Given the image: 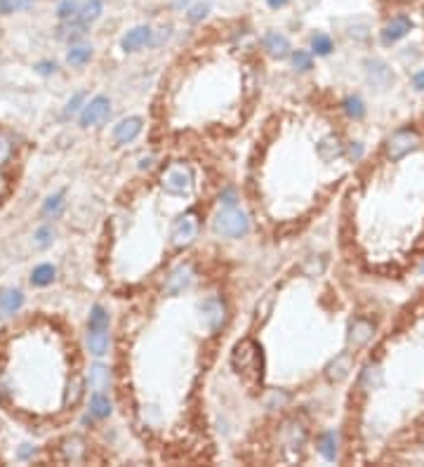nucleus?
I'll return each instance as SVG.
<instances>
[{
    "label": "nucleus",
    "instance_id": "obj_17",
    "mask_svg": "<svg viewBox=\"0 0 424 467\" xmlns=\"http://www.w3.org/2000/svg\"><path fill=\"white\" fill-rule=\"evenodd\" d=\"M384 385V371L377 364L365 366V371L360 373V387L363 389H379Z\"/></svg>",
    "mask_w": 424,
    "mask_h": 467
},
{
    "label": "nucleus",
    "instance_id": "obj_19",
    "mask_svg": "<svg viewBox=\"0 0 424 467\" xmlns=\"http://www.w3.org/2000/svg\"><path fill=\"white\" fill-rule=\"evenodd\" d=\"M88 350L95 354V357H104V354L109 352V333L106 330H90Z\"/></svg>",
    "mask_w": 424,
    "mask_h": 467
},
{
    "label": "nucleus",
    "instance_id": "obj_3",
    "mask_svg": "<svg viewBox=\"0 0 424 467\" xmlns=\"http://www.w3.org/2000/svg\"><path fill=\"white\" fill-rule=\"evenodd\" d=\"M417 146H420V137H417L413 130H399L387 142V156L391 161H401L403 156L415 151Z\"/></svg>",
    "mask_w": 424,
    "mask_h": 467
},
{
    "label": "nucleus",
    "instance_id": "obj_15",
    "mask_svg": "<svg viewBox=\"0 0 424 467\" xmlns=\"http://www.w3.org/2000/svg\"><path fill=\"white\" fill-rule=\"evenodd\" d=\"M21 304H24V295L19 293V290H0V314L3 316H12L17 314L21 309Z\"/></svg>",
    "mask_w": 424,
    "mask_h": 467
},
{
    "label": "nucleus",
    "instance_id": "obj_12",
    "mask_svg": "<svg viewBox=\"0 0 424 467\" xmlns=\"http://www.w3.org/2000/svg\"><path fill=\"white\" fill-rule=\"evenodd\" d=\"M141 132V120L139 118H125L113 127V139L118 144H130L132 139H137V134Z\"/></svg>",
    "mask_w": 424,
    "mask_h": 467
},
{
    "label": "nucleus",
    "instance_id": "obj_1",
    "mask_svg": "<svg viewBox=\"0 0 424 467\" xmlns=\"http://www.w3.org/2000/svg\"><path fill=\"white\" fill-rule=\"evenodd\" d=\"M160 184L167 194L184 196V194H189L191 187H194V173H191V168L187 166V163H172V166H167L165 170H163Z\"/></svg>",
    "mask_w": 424,
    "mask_h": 467
},
{
    "label": "nucleus",
    "instance_id": "obj_33",
    "mask_svg": "<svg viewBox=\"0 0 424 467\" xmlns=\"http://www.w3.org/2000/svg\"><path fill=\"white\" fill-rule=\"evenodd\" d=\"M208 12H210V3H196L194 7H189L187 19L191 21V24H198V21H203L205 17H208Z\"/></svg>",
    "mask_w": 424,
    "mask_h": 467
},
{
    "label": "nucleus",
    "instance_id": "obj_8",
    "mask_svg": "<svg viewBox=\"0 0 424 467\" xmlns=\"http://www.w3.org/2000/svg\"><path fill=\"white\" fill-rule=\"evenodd\" d=\"M191 283H194V269H191L189 265H179L165 279V293L167 295H179L191 286Z\"/></svg>",
    "mask_w": 424,
    "mask_h": 467
},
{
    "label": "nucleus",
    "instance_id": "obj_34",
    "mask_svg": "<svg viewBox=\"0 0 424 467\" xmlns=\"http://www.w3.org/2000/svg\"><path fill=\"white\" fill-rule=\"evenodd\" d=\"M293 67L300 71H309L311 69V54L307 50H295L293 52Z\"/></svg>",
    "mask_w": 424,
    "mask_h": 467
},
{
    "label": "nucleus",
    "instance_id": "obj_22",
    "mask_svg": "<svg viewBox=\"0 0 424 467\" xmlns=\"http://www.w3.org/2000/svg\"><path fill=\"white\" fill-rule=\"evenodd\" d=\"M109 368L104 366H92L90 368V387L97 389V392H104V389H109Z\"/></svg>",
    "mask_w": 424,
    "mask_h": 467
},
{
    "label": "nucleus",
    "instance_id": "obj_9",
    "mask_svg": "<svg viewBox=\"0 0 424 467\" xmlns=\"http://www.w3.org/2000/svg\"><path fill=\"white\" fill-rule=\"evenodd\" d=\"M151 42H153V31H151V28H148V26H134V28H130V31L123 35L120 45H123L125 52H137V50L151 45Z\"/></svg>",
    "mask_w": 424,
    "mask_h": 467
},
{
    "label": "nucleus",
    "instance_id": "obj_18",
    "mask_svg": "<svg viewBox=\"0 0 424 467\" xmlns=\"http://www.w3.org/2000/svg\"><path fill=\"white\" fill-rule=\"evenodd\" d=\"M349 371H351V357L349 354H339V357L328 366L325 375H328V380L337 382V380H344L346 375H349Z\"/></svg>",
    "mask_w": 424,
    "mask_h": 467
},
{
    "label": "nucleus",
    "instance_id": "obj_28",
    "mask_svg": "<svg viewBox=\"0 0 424 467\" xmlns=\"http://www.w3.org/2000/svg\"><path fill=\"white\" fill-rule=\"evenodd\" d=\"M31 5H35V0H0V14L21 12V10H28Z\"/></svg>",
    "mask_w": 424,
    "mask_h": 467
},
{
    "label": "nucleus",
    "instance_id": "obj_43",
    "mask_svg": "<svg viewBox=\"0 0 424 467\" xmlns=\"http://www.w3.org/2000/svg\"><path fill=\"white\" fill-rule=\"evenodd\" d=\"M269 7H273V10H281V7L288 5V0H266Z\"/></svg>",
    "mask_w": 424,
    "mask_h": 467
},
{
    "label": "nucleus",
    "instance_id": "obj_25",
    "mask_svg": "<svg viewBox=\"0 0 424 467\" xmlns=\"http://www.w3.org/2000/svg\"><path fill=\"white\" fill-rule=\"evenodd\" d=\"M318 451H321L328 460H335V456H337V434L335 432H325V434L318 439Z\"/></svg>",
    "mask_w": 424,
    "mask_h": 467
},
{
    "label": "nucleus",
    "instance_id": "obj_4",
    "mask_svg": "<svg viewBox=\"0 0 424 467\" xmlns=\"http://www.w3.org/2000/svg\"><path fill=\"white\" fill-rule=\"evenodd\" d=\"M198 229H201V224H198V217L194 212H187V215H182L177 222L172 224V231H170V238H172L175 246H189L194 243V238L198 236Z\"/></svg>",
    "mask_w": 424,
    "mask_h": 467
},
{
    "label": "nucleus",
    "instance_id": "obj_14",
    "mask_svg": "<svg viewBox=\"0 0 424 467\" xmlns=\"http://www.w3.org/2000/svg\"><path fill=\"white\" fill-rule=\"evenodd\" d=\"M261 45H264V50L271 57H288L290 54V40L278 31L266 33L264 40H261Z\"/></svg>",
    "mask_w": 424,
    "mask_h": 467
},
{
    "label": "nucleus",
    "instance_id": "obj_10",
    "mask_svg": "<svg viewBox=\"0 0 424 467\" xmlns=\"http://www.w3.org/2000/svg\"><path fill=\"white\" fill-rule=\"evenodd\" d=\"M410 28H413V21H410V17H406V14H399V17H394L384 28H382V42H384V45H391V42L406 38V35L410 33Z\"/></svg>",
    "mask_w": 424,
    "mask_h": 467
},
{
    "label": "nucleus",
    "instance_id": "obj_39",
    "mask_svg": "<svg viewBox=\"0 0 424 467\" xmlns=\"http://www.w3.org/2000/svg\"><path fill=\"white\" fill-rule=\"evenodd\" d=\"M73 446H78V453L83 456V451H85V446H83V442L81 439H73ZM76 449H71V442H69V449H66V458H71V460H78V456L73 453Z\"/></svg>",
    "mask_w": 424,
    "mask_h": 467
},
{
    "label": "nucleus",
    "instance_id": "obj_35",
    "mask_svg": "<svg viewBox=\"0 0 424 467\" xmlns=\"http://www.w3.org/2000/svg\"><path fill=\"white\" fill-rule=\"evenodd\" d=\"M52 236H54L52 226H40V229L35 231V243H38L40 248H45L52 243Z\"/></svg>",
    "mask_w": 424,
    "mask_h": 467
},
{
    "label": "nucleus",
    "instance_id": "obj_32",
    "mask_svg": "<svg viewBox=\"0 0 424 467\" xmlns=\"http://www.w3.org/2000/svg\"><path fill=\"white\" fill-rule=\"evenodd\" d=\"M344 111H346V116H351V118H363V113H365V106H363V102H360L358 97H349L344 102Z\"/></svg>",
    "mask_w": 424,
    "mask_h": 467
},
{
    "label": "nucleus",
    "instance_id": "obj_13",
    "mask_svg": "<svg viewBox=\"0 0 424 467\" xmlns=\"http://www.w3.org/2000/svg\"><path fill=\"white\" fill-rule=\"evenodd\" d=\"M372 333H375V325L370 321L356 318V321L351 323V330H349V345L353 347V350H360V347L372 338Z\"/></svg>",
    "mask_w": 424,
    "mask_h": 467
},
{
    "label": "nucleus",
    "instance_id": "obj_21",
    "mask_svg": "<svg viewBox=\"0 0 424 467\" xmlns=\"http://www.w3.org/2000/svg\"><path fill=\"white\" fill-rule=\"evenodd\" d=\"M90 413L95 415V417H109L111 415V401H109V396H106L104 392H95L92 394V399H90Z\"/></svg>",
    "mask_w": 424,
    "mask_h": 467
},
{
    "label": "nucleus",
    "instance_id": "obj_41",
    "mask_svg": "<svg viewBox=\"0 0 424 467\" xmlns=\"http://www.w3.org/2000/svg\"><path fill=\"white\" fill-rule=\"evenodd\" d=\"M413 85H415V90H424V71L413 74Z\"/></svg>",
    "mask_w": 424,
    "mask_h": 467
},
{
    "label": "nucleus",
    "instance_id": "obj_36",
    "mask_svg": "<svg viewBox=\"0 0 424 467\" xmlns=\"http://www.w3.org/2000/svg\"><path fill=\"white\" fill-rule=\"evenodd\" d=\"M81 396H83V382H81V380H76L73 385L69 387L66 403H69V406H76V403L81 401Z\"/></svg>",
    "mask_w": 424,
    "mask_h": 467
},
{
    "label": "nucleus",
    "instance_id": "obj_37",
    "mask_svg": "<svg viewBox=\"0 0 424 467\" xmlns=\"http://www.w3.org/2000/svg\"><path fill=\"white\" fill-rule=\"evenodd\" d=\"M83 99H85V92H76V95L69 99L66 109H64V116H73V113H76L78 109H81Z\"/></svg>",
    "mask_w": 424,
    "mask_h": 467
},
{
    "label": "nucleus",
    "instance_id": "obj_40",
    "mask_svg": "<svg viewBox=\"0 0 424 467\" xmlns=\"http://www.w3.org/2000/svg\"><path fill=\"white\" fill-rule=\"evenodd\" d=\"M54 69H57V67H54V62H40V64H38V71H40V74H42V76H47V74H52V71H54Z\"/></svg>",
    "mask_w": 424,
    "mask_h": 467
},
{
    "label": "nucleus",
    "instance_id": "obj_16",
    "mask_svg": "<svg viewBox=\"0 0 424 467\" xmlns=\"http://www.w3.org/2000/svg\"><path fill=\"white\" fill-rule=\"evenodd\" d=\"M342 154H344V146H342V142L335 137V134L325 137L321 144H318V156H321L325 163H332L335 158H339Z\"/></svg>",
    "mask_w": 424,
    "mask_h": 467
},
{
    "label": "nucleus",
    "instance_id": "obj_11",
    "mask_svg": "<svg viewBox=\"0 0 424 467\" xmlns=\"http://www.w3.org/2000/svg\"><path fill=\"white\" fill-rule=\"evenodd\" d=\"M254 364H257V347L250 340H243L236 347V352H233V366L238 371H252Z\"/></svg>",
    "mask_w": 424,
    "mask_h": 467
},
{
    "label": "nucleus",
    "instance_id": "obj_20",
    "mask_svg": "<svg viewBox=\"0 0 424 467\" xmlns=\"http://www.w3.org/2000/svg\"><path fill=\"white\" fill-rule=\"evenodd\" d=\"M102 12H104L102 0H85V3L81 5V12H78V19L90 26L92 21H97L99 17H102Z\"/></svg>",
    "mask_w": 424,
    "mask_h": 467
},
{
    "label": "nucleus",
    "instance_id": "obj_42",
    "mask_svg": "<svg viewBox=\"0 0 424 467\" xmlns=\"http://www.w3.org/2000/svg\"><path fill=\"white\" fill-rule=\"evenodd\" d=\"M360 154H363V149H360V144H351V146H349V156H351L353 161L360 158Z\"/></svg>",
    "mask_w": 424,
    "mask_h": 467
},
{
    "label": "nucleus",
    "instance_id": "obj_27",
    "mask_svg": "<svg viewBox=\"0 0 424 467\" xmlns=\"http://www.w3.org/2000/svg\"><path fill=\"white\" fill-rule=\"evenodd\" d=\"M78 12H81V3H78V0H61V3L57 5V17L61 21L78 17Z\"/></svg>",
    "mask_w": 424,
    "mask_h": 467
},
{
    "label": "nucleus",
    "instance_id": "obj_2",
    "mask_svg": "<svg viewBox=\"0 0 424 467\" xmlns=\"http://www.w3.org/2000/svg\"><path fill=\"white\" fill-rule=\"evenodd\" d=\"M247 229H250V222H247L245 212H240L238 208H233V205L219 210V215L215 217V231L222 233L226 238L243 236V233H247Z\"/></svg>",
    "mask_w": 424,
    "mask_h": 467
},
{
    "label": "nucleus",
    "instance_id": "obj_24",
    "mask_svg": "<svg viewBox=\"0 0 424 467\" xmlns=\"http://www.w3.org/2000/svg\"><path fill=\"white\" fill-rule=\"evenodd\" d=\"M54 274H57V269L52 265H38L31 274V283L33 286H47V283L54 281Z\"/></svg>",
    "mask_w": 424,
    "mask_h": 467
},
{
    "label": "nucleus",
    "instance_id": "obj_7",
    "mask_svg": "<svg viewBox=\"0 0 424 467\" xmlns=\"http://www.w3.org/2000/svg\"><path fill=\"white\" fill-rule=\"evenodd\" d=\"M365 76H367V83L377 90H387L389 85L394 83L391 69H389V64L382 59H367L365 62Z\"/></svg>",
    "mask_w": 424,
    "mask_h": 467
},
{
    "label": "nucleus",
    "instance_id": "obj_23",
    "mask_svg": "<svg viewBox=\"0 0 424 467\" xmlns=\"http://www.w3.org/2000/svg\"><path fill=\"white\" fill-rule=\"evenodd\" d=\"M88 328H90V330H106V328H109V314H106L104 307L95 304V307L90 309Z\"/></svg>",
    "mask_w": 424,
    "mask_h": 467
},
{
    "label": "nucleus",
    "instance_id": "obj_29",
    "mask_svg": "<svg viewBox=\"0 0 424 467\" xmlns=\"http://www.w3.org/2000/svg\"><path fill=\"white\" fill-rule=\"evenodd\" d=\"M311 50H314L316 54H330L332 52V40L328 33H316L314 38H311Z\"/></svg>",
    "mask_w": 424,
    "mask_h": 467
},
{
    "label": "nucleus",
    "instance_id": "obj_6",
    "mask_svg": "<svg viewBox=\"0 0 424 467\" xmlns=\"http://www.w3.org/2000/svg\"><path fill=\"white\" fill-rule=\"evenodd\" d=\"M111 113V102L106 97H95L90 104H85V109L81 113V125L83 127H92V125H99L109 118Z\"/></svg>",
    "mask_w": 424,
    "mask_h": 467
},
{
    "label": "nucleus",
    "instance_id": "obj_45",
    "mask_svg": "<svg viewBox=\"0 0 424 467\" xmlns=\"http://www.w3.org/2000/svg\"><path fill=\"white\" fill-rule=\"evenodd\" d=\"M420 272H422V274H424V265H422V269H420Z\"/></svg>",
    "mask_w": 424,
    "mask_h": 467
},
{
    "label": "nucleus",
    "instance_id": "obj_38",
    "mask_svg": "<svg viewBox=\"0 0 424 467\" xmlns=\"http://www.w3.org/2000/svg\"><path fill=\"white\" fill-rule=\"evenodd\" d=\"M12 158V144L0 134V163H7Z\"/></svg>",
    "mask_w": 424,
    "mask_h": 467
},
{
    "label": "nucleus",
    "instance_id": "obj_5",
    "mask_svg": "<svg viewBox=\"0 0 424 467\" xmlns=\"http://www.w3.org/2000/svg\"><path fill=\"white\" fill-rule=\"evenodd\" d=\"M201 321L208 330H219L226 321V304L219 297H205L201 304Z\"/></svg>",
    "mask_w": 424,
    "mask_h": 467
},
{
    "label": "nucleus",
    "instance_id": "obj_26",
    "mask_svg": "<svg viewBox=\"0 0 424 467\" xmlns=\"http://www.w3.org/2000/svg\"><path fill=\"white\" fill-rule=\"evenodd\" d=\"M90 57H92V50H90V47L78 45V47H71V50H69L66 62H69L73 69H81V67H85V64L90 62Z\"/></svg>",
    "mask_w": 424,
    "mask_h": 467
},
{
    "label": "nucleus",
    "instance_id": "obj_30",
    "mask_svg": "<svg viewBox=\"0 0 424 467\" xmlns=\"http://www.w3.org/2000/svg\"><path fill=\"white\" fill-rule=\"evenodd\" d=\"M325 269V260L323 258H316V255H311V258H307V262L302 265V274L307 276H321Z\"/></svg>",
    "mask_w": 424,
    "mask_h": 467
},
{
    "label": "nucleus",
    "instance_id": "obj_31",
    "mask_svg": "<svg viewBox=\"0 0 424 467\" xmlns=\"http://www.w3.org/2000/svg\"><path fill=\"white\" fill-rule=\"evenodd\" d=\"M61 208H64V191H59V194H54V196H49L47 201H45V208H42V212L49 215V217H57L61 212Z\"/></svg>",
    "mask_w": 424,
    "mask_h": 467
},
{
    "label": "nucleus",
    "instance_id": "obj_44",
    "mask_svg": "<svg viewBox=\"0 0 424 467\" xmlns=\"http://www.w3.org/2000/svg\"><path fill=\"white\" fill-rule=\"evenodd\" d=\"M191 3V0H175V7L177 10H182V7H187Z\"/></svg>",
    "mask_w": 424,
    "mask_h": 467
}]
</instances>
